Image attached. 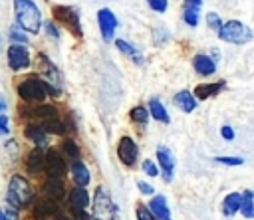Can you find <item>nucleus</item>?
Returning <instances> with one entry per match:
<instances>
[{
  "instance_id": "f257e3e1",
  "label": "nucleus",
  "mask_w": 254,
  "mask_h": 220,
  "mask_svg": "<svg viewBox=\"0 0 254 220\" xmlns=\"http://www.w3.org/2000/svg\"><path fill=\"white\" fill-rule=\"evenodd\" d=\"M14 10H16V20H18V24H20L26 32L36 34V32L40 30L42 16H40L38 6H36L32 0H14Z\"/></svg>"
},
{
  "instance_id": "f03ea898",
  "label": "nucleus",
  "mask_w": 254,
  "mask_h": 220,
  "mask_svg": "<svg viewBox=\"0 0 254 220\" xmlns=\"http://www.w3.org/2000/svg\"><path fill=\"white\" fill-rule=\"evenodd\" d=\"M18 93L24 101H30V103H38L42 101L46 95H48V85L42 81V77L38 75H30L26 77L20 85H18Z\"/></svg>"
},
{
  "instance_id": "7ed1b4c3",
  "label": "nucleus",
  "mask_w": 254,
  "mask_h": 220,
  "mask_svg": "<svg viewBox=\"0 0 254 220\" xmlns=\"http://www.w3.org/2000/svg\"><path fill=\"white\" fill-rule=\"evenodd\" d=\"M218 38L224 40V42H232V44H244V42L252 40V32L242 22L230 20L224 26L218 28Z\"/></svg>"
},
{
  "instance_id": "20e7f679",
  "label": "nucleus",
  "mask_w": 254,
  "mask_h": 220,
  "mask_svg": "<svg viewBox=\"0 0 254 220\" xmlns=\"http://www.w3.org/2000/svg\"><path fill=\"white\" fill-rule=\"evenodd\" d=\"M32 200V186L24 176H12L10 186H8V202L12 206L28 204Z\"/></svg>"
},
{
  "instance_id": "39448f33",
  "label": "nucleus",
  "mask_w": 254,
  "mask_h": 220,
  "mask_svg": "<svg viewBox=\"0 0 254 220\" xmlns=\"http://www.w3.org/2000/svg\"><path fill=\"white\" fill-rule=\"evenodd\" d=\"M93 218L95 220H113L115 218V204L113 200L109 198V194L105 192L103 186H97L95 188V194H93Z\"/></svg>"
},
{
  "instance_id": "423d86ee",
  "label": "nucleus",
  "mask_w": 254,
  "mask_h": 220,
  "mask_svg": "<svg viewBox=\"0 0 254 220\" xmlns=\"http://www.w3.org/2000/svg\"><path fill=\"white\" fill-rule=\"evenodd\" d=\"M54 16L58 22H62L73 36H81V24H79V14L67 6H56Z\"/></svg>"
},
{
  "instance_id": "0eeeda50",
  "label": "nucleus",
  "mask_w": 254,
  "mask_h": 220,
  "mask_svg": "<svg viewBox=\"0 0 254 220\" xmlns=\"http://www.w3.org/2000/svg\"><path fill=\"white\" fill-rule=\"evenodd\" d=\"M65 168H67L65 161L56 149H50L48 153H44V170L48 172L50 178H62L65 174Z\"/></svg>"
},
{
  "instance_id": "6e6552de",
  "label": "nucleus",
  "mask_w": 254,
  "mask_h": 220,
  "mask_svg": "<svg viewBox=\"0 0 254 220\" xmlns=\"http://www.w3.org/2000/svg\"><path fill=\"white\" fill-rule=\"evenodd\" d=\"M8 63L14 71H20V69H26L30 65V52L26 46L22 44H14L10 46L8 50Z\"/></svg>"
},
{
  "instance_id": "1a4fd4ad",
  "label": "nucleus",
  "mask_w": 254,
  "mask_h": 220,
  "mask_svg": "<svg viewBox=\"0 0 254 220\" xmlns=\"http://www.w3.org/2000/svg\"><path fill=\"white\" fill-rule=\"evenodd\" d=\"M97 24H99V30H101V36L105 42H111L113 34H115V28H117V18L111 10L107 8H101L97 12Z\"/></svg>"
},
{
  "instance_id": "9d476101",
  "label": "nucleus",
  "mask_w": 254,
  "mask_h": 220,
  "mask_svg": "<svg viewBox=\"0 0 254 220\" xmlns=\"http://www.w3.org/2000/svg\"><path fill=\"white\" fill-rule=\"evenodd\" d=\"M117 155H119L121 163H125V165H129V166H131V165L137 161L139 149H137V145H135V141H133V139L123 137V139L119 141V145H117Z\"/></svg>"
},
{
  "instance_id": "9b49d317",
  "label": "nucleus",
  "mask_w": 254,
  "mask_h": 220,
  "mask_svg": "<svg viewBox=\"0 0 254 220\" xmlns=\"http://www.w3.org/2000/svg\"><path fill=\"white\" fill-rule=\"evenodd\" d=\"M157 157H159V165L163 168L165 180H171V176H173V165H175V159H173L171 151L167 147H159L157 149Z\"/></svg>"
},
{
  "instance_id": "f8f14e48",
  "label": "nucleus",
  "mask_w": 254,
  "mask_h": 220,
  "mask_svg": "<svg viewBox=\"0 0 254 220\" xmlns=\"http://www.w3.org/2000/svg\"><path fill=\"white\" fill-rule=\"evenodd\" d=\"M192 65H194L196 73H200V75H212V73L216 71V65H214V61H212L208 55H204V54H198V55H194V59H192Z\"/></svg>"
},
{
  "instance_id": "ddd939ff",
  "label": "nucleus",
  "mask_w": 254,
  "mask_h": 220,
  "mask_svg": "<svg viewBox=\"0 0 254 220\" xmlns=\"http://www.w3.org/2000/svg\"><path fill=\"white\" fill-rule=\"evenodd\" d=\"M149 212L155 216V218H159V220H167L169 218V206H167V200H165V196H155L151 202H149Z\"/></svg>"
},
{
  "instance_id": "4468645a",
  "label": "nucleus",
  "mask_w": 254,
  "mask_h": 220,
  "mask_svg": "<svg viewBox=\"0 0 254 220\" xmlns=\"http://www.w3.org/2000/svg\"><path fill=\"white\" fill-rule=\"evenodd\" d=\"M26 168L30 172H40L44 168V151L40 147H36L34 151L28 153V159H26Z\"/></svg>"
},
{
  "instance_id": "2eb2a0df",
  "label": "nucleus",
  "mask_w": 254,
  "mask_h": 220,
  "mask_svg": "<svg viewBox=\"0 0 254 220\" xmlns=\"http://www.w3.org/2000/svg\"><path fill=\"white\" fill-rule=\"evenodd\" d=\"M64 190H65V186H64V180L62 178H48V182L44 184V192L52 200L62 198L64 196Z\"/></svg>"
},
{
  "instance_id": "dca6fc26",
  "label": "nucleus",
  "mask_w": 254,
  "mask_h": 220,
  "mask_svg": "<svg viewBox=\"0 0 254 220\" xmlns=\"http://www.w3.org/2000/svg\"><path fill=\"white\" fill-rule=\"evenodd\" d=\"M69 200H71V206L75 208V212H77V210H85L87 204H89L87 190H85L83 186H75V188L71 190V194H69Z\"/></svg>"
},
{
  "instance_id": "f3484780",
  "label": "nucleus",
  "mask_w": 254,
  "mask_h": 220,
  "mask_svg": "<svg viewBox=\"0 0 254 220\" xmlns=\"http://www.w3.org/2000/svg\"><path fill=\"white\" fill-rule=\"evenodd\" d=\"M222 85H224L222 81H216V83H200V85H196V89H194L192 95H196L198 99H206V97L216 95L222 89Z\"/></svg>"
},
{
  "instance_id": "a211bd4d",
  "label": "nucleus",
  "mask_w": 254,
  "mask_h": 220,
  "mask_svg": "<svg viewBox=\"0 0 254 220\" xmlns=\"http://www.w3.org/2000/svg\"><path fill=\"white\" fill-rule=\"evenodd\" d=\"M175 103L181 107V111H185V113H190V111H194V107H196V99L189 93V91H179L177 95H175Z\"/></svg>"
},
{
  "instance_id": "6ab92c4d",
  "label": "nucleus",
  "mask_w": 254,
  "mask_h": 220,
  "mask_svg": "<svg viewBox=\"0 0 254 220\" xmlns=\"http://www.w3.org/2000/svg\"><path fill=\"white\" fill-rule=\"evenodd\" d=\"M58 212V206L54 202H38L34 206V218L36 220H48L50 216H54Z\"/></svg>"
},
{
  "instance_id": "aec40b11",
  "label": "nucleus",
  "mask_w": 254,
  "mask_h": 220,
  "mask_svg": "<svg viewBox=\"0 0 254 220\" xmlns=\"http://www.w3.org/2000/svg\"><path fill=\"white\" fill-rule=\"evenodd\" d=\"M24 133H26V137H28L32 143H36L40 149H42V147H46V133H44V129H42V127L28 125Z\"/></svg>"
},
{
  "instance_id": "412c9836",
  "label": "nucleus",
  "mask_w": 254,
  "mask_h": 220,
  "mask_svg": "<svg viewBox=\"0 0 254 220\" xmlns=\"http://www.w3.org/2000/svg\"><path fill=\"white\" fill-rule=\"evenodd\" d=\"M71 172H73V178L77 182V186H85L89 182V172L85 168V165L81 161H75L73 166H71Z\"/></svg>"
},
{
  "instance_id": "4be33fe9",
  "label": "nucleus",
  "mask_w": 254,
  "mask_h": 220,
  "mask_svg": "<svg viewBox=\"0 0 254 220\" xmlns=\"http://www.w3.org/2000/svg\"><path fill=\"white\" fill-rule=\"evenodd\" d=\"M238 208H240V194L238 192H230L222 202V212L226 216H232L234 212H238Z\"/></svg>"
},
{
  "instance_id": "5701e85b",
  "label": "nucleus",
  "mask_w": 254,
  "mask_h": 220,
  "mask_svg": "<svg viewBox=\"0 0 254 220\" xmlns=\"http://www.w3.org/2000/svg\"><path fill=\"white\" fill-rule=\"evenodd\" d=\"M149 111H151V115H153L157 121L169 123V113L165 111V107H163V103H161L159 99H151V101H149Z\"/></svg>"
},
{
  "instance_id": "b1692460",
  "label": "nucleus",
  "mask_w": 254,
  "mask_h": 220,
  "mask_svg": "<svg viewBox=\"0 0 254 220\" xmlns=\"http://www.w3.org/2000/svg\"><path fill=\"white\" fill-rule=\"evenodd\" d=\"M28 115L30 117H42L44 121L46 119H54L56 117V107H52V105H38V107L28 109Z\"/></svg>"
},
{
  "instance_id": "393cba45",
  "label": "nucleus",
  "mask_w": 254,
  "mask_h": 220,
  "mask_svg": "<svg viewBox=\"0 0 254 220\" xmlns=\"http://www.w3.org/2000/svg\"><path fill=\"white\" fill-rule=\"evenodd\" d=\"M242 214L246 218H252L254 216V204H252V192L250 190H244V194H240V208Z\"/></svg>"
},
{
  "instance_id": "a878e982",
  "label": "nucleus",
  "mask_w": 254,
  "mask_h": 220,
  "mask_svg": "<svg viewBox=\"0 0 254 220\" xmlns=\"http://www.w3.org/2000/svg\"><path fill=\"white\" fill-rule=\"evenodd\" d=\"M115 46H117L121 52L129 54V55L135 59V63H139V65L143 63V55H141V54H139V52H137V50H135V48H133L129 42H125V40H117V42H115Z\"/></svg>"
},
{
  "instance_id": "bb28decb",
  "label": "nucleus",
  "mask_w": 254,
  "mask_h": 220,
  "mask_svg": "<svg viewBox=\"0 0 254 220\" xmlns=\"http://www.w3.org/2000/svg\"><path fill=\"white\" fill-rule=\"evenodd\" d=\"M42 129H44V133H54V135H64L65 133V125L56 121V119H46Z\"/></svg>"
},
{
  "instance_id": "cd10ccee",
  "label": "nucleus",
  "mask_w": 254,
  "mask_h": 220,
  "mask_svg": "<svg viewBox=\"0 0 254 220\" xmlns=\"http://www.w3.org/2000/svg\"><path fill=\"white\" fill-rule=\"evenodd\" d=\"M131 119L133 121H137V123H147V119H149V111H147V107H143V105H137V107H133L131 109Z\"/></svg>"
},
{
  "instance_id": "c85d7f7f",
  "label": "nucleus",
  "mask_w": 254,
  "mask_h": 220,
  "mask_svg": "<svg viewBox=\"0 0 254 220\" xmlns=\"http://www.w3.org/2000/svg\"><path fill=\"white\" fill-rule=\"evenodd\" d=\"M185 22L189 26H196L198 24V6H192V4L187 6V10H185Z\"/></svg>"
},
{
  "instance_id": "c756f323",
  "label": "nucleus",
  "mask_w": 254,
  "mask_h": 220,
  "mask_svg": "<svg viewBox=\"0 0 254 220\" xmlns=\"http://www.w3.org/2000/svg\"><path fill=\"white\" fill-rule=\"evenodd\" d=\"M64 151H65L71 159H75V161L79 159V147H77L73 141H64Z\"/></svg>"
},
{
  "instance_id": "7c9ffc66",
  "label": "nucleus",
  "mask_w": 254,
  "mask_h": 220,
  "mask_svg": "<svg viewBox=\"0 0 254 220\" xmlns=\"http://www.w3.org/2000/svg\"><path fill=\"white\" fill-rule=\"evenodd\" d=\"M143 170H145V174H149V176H159V168L155 166V163L153 161H143Z\"/></svg>"
},
{
  "instance_id": "2f4dec72",
  "label": "nucleus",
  "mask_w": 254,
  "mask_h": 220,
  "mask_svg": "<svg viewBox=\"0 0 254 220\" xmlns=\"http://www.w3.org/2000/svg\"><path fill=\"white\" fill-rule=\"evenodd\" d=\"M216 161L222 163V165H230V166L242 165V159H240V157H216Z\"/></svg>"
},
{
  "instance_id": "473e14b6",
  "label": "nucleus",
  "mask_w": 254,
  "mask_h": 220,
  "mask_svg": "<svg viewBox=\"0 0 254 220\" xmlns=\"http://www.w3.org/2000/svg\"><path fill=\"white\" fill-rule=\"evenodd\" d=\"M147 4H149L155 12H165V10H167V0H147Z\"/></svg>"
},
{
  "instance_id": "72a5a7b5",
  "label": "nucleus",
  "mask_w": 254,
  "mask_h": 220,
  "mask_svg": "<svg viewBox=\"0 0 254 220\" xmlns=\"http://www.w3.org/2000/svg\"><path fill=\"white\" fill-rule=\"evenodd\" d=\"M137 218H139V220H157V218L149 212V208H145V206H139V208H137Z\"/></svg>"
},
{
  "instance_id": "f704fd0d",
  "label": "nucleus",
  "mask_w": 254,
  "mask_h": 220,
  "mask_svg": "<svg viewBox=\"0 0 254 220\" xmlns=\"http://www.w3.org/2000/svg\"><path fill=\"white\" fill-rule=\"evenodd\" d=\"M10 36H12V40H14V42H20V44H26V40H28V38H26V36L16 28V26L12 28V34H10Z\"/></svg>"
},
{
  "instance_id": "c9c22d12",
  "label": "nucleus",
  "mask_w": 254,
  "mask_h": 220,
  "mask_svg": "<svg viewBox=\"0 0 254 220\" xmlns=\"http://www.w3.org/2000/svg\"><path fill=\"white\" fill-rule=\"evenodd\" d=\"M206 20H208V26H212V28H216V30H218V28L222 26L216 14H208V16H206Z\"/></svg>"
},
{
  "instance_id": "e433bc0d",
  "label": "nucleus",
  "mask_w": 254,
  "mask_h": 220,
  "mask_svg": "<svg viewBox=\"0 0 254 220\" xmlns=\"http://www.w3.org/2000/svg\"><path fill=\"white\" fill-rule=\"evenodd\" d=\"M10 131V127H8V117L6 115H0V135H6Z\"/></svg>"
},
{
  "instance_id": "4c0bfd02",
  "label": "nucleus",
  "mask_w": 254,
  "mask_h": 220,
  "mask_svg": "<svg viewBox=\"0 0 254 220\" xmlns=\"http://www.w3.org/2000/svg\"><path fill=\"white\" fill-rule=\"evenodd\" d=\"M139 190H141L143 194H153V190H155V188H153L151 184H147V182H143V180H141V182H139Z\"/></svg>"
},
{
  "instance_id": "58836bf2",
  "label": "nucleus",
  "mask_w": 254,
  "mask_h": 220,
  "mask_svg": "<svg viewBox=\"0 0 254 220\" xmlns=\"http://www.w3.org/2000/svg\"><path fill=\"white\" fill-rule=\"evenodd\" d=\"M220 133H222V137H224V139H228V141H230V139H234V131H232L230 127H222V129H220Z\"/></svg>"
},
{
  "instance_id": "ea45409f",
  "label": "nucleus",
  "mask_w": 254,
  "mask_h": 220,
  "mask_svg": "<svg viewBox=\"0 0 254 220\" xmlns=\"http://www.w3.org/2000/svg\"><path fill=\"white\" fill-rule=\"evenodd\" d=\"M4 220H18V214H16L14 206H12V208H8V212H4Z\"/></svg>"
},
{
  "instance_id": "a19ab883",
  "label": "nucleus",
  "mask_w": 254,
  "mask_h": 220,
  "mask_svg": "<svg viewBox=\"0 0 254 220\" xmlns=\"http://www.w3.org/2000/svg\"><path fill=\"white\" fill-rule=\"evenodd\" d=\"M46 32H48L52 38H58V30L54 28V24H52V22H46Z\"/></svg>"
},
{
  "instance_id": "79ce46f5",
  "label": "nucleus",
  "mask_w": 254,
  "mask_h": 220,
  "mask_svg": "<svg viewBox=\"0 0 254 220\" xmlns=\"http://www.w3.org/2000/svg\"><path fill=\"white\" fill-rule=\"evenodd\" d=\"M200 2L202 0H189V4H192V6H200Z\"/></svg>"
},
{
  "instance_id": "37998d69",
  "label": "nucleus",
  "mask_w": 254,
  "mask_h": 220,
  "mask_svg": "<svg viewBox=\"0 0 254 220\" xmlns=\"http://www.w3.org/2000/svg\"><path fill=\"white\" fill-rule=\"evenodd\" d=\"M0 220H4V212L2 210H0Z\"/></svg>"
},
{
  "instance_id": "c03bdc74",
  "label": "nucleus",
  "mask_w": 254,
  "mask_h": 220,
  "mask_svg": "<svg viewBox=\"0 0 254 220\" xmlns=\"http://www.w3.org/2000/svg\"><path fill=\"white\" fill-rule=\"evenodd\" d=\"M2 109H4V103H0V111H2Z\"/></svg>"
},
{
  "instance_id": "a18cd8bd",
  "label": "nucleus",
  "mask_w": 254,
  "mask_h": 220,
  "mask_svg": "<svg viewBox=\"0 0 254 220\" xmlns=\"http://www.w3.org/2000/svg\"><path fill=\"white\" fill-rule=\"evenodd\" d=\"M64 220H69V218H64Z\"/></svg>"
},
{
  "instance_id": "49530a36",
  "label": "nucleus",
  "mask_w": 254,
  "mask_h": 220,
  "mask_svg": "<svg viewBox=\"0 0 254 220\" xmlns=\"http://www.w3.org/2000/svg\"><path fill=\"white\" fill-rule=\"evenodd\" d=\"M167 220H169V218H167Z\"/></svg>"
}]
</instances>
